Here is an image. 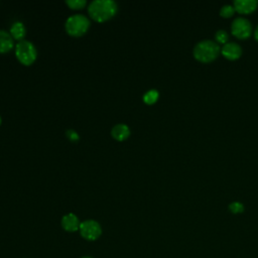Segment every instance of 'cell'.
Masks as SVG:
<instances>
[{
	"label": "cell",
	"instance_id": "7c38bea8",
	"mask_svg": "<svg viewBox=\"0 0 258 258\" xmlns=\"http://www.w3.org/2000/svg\"><path fill=\"white\" fill-rule=\"evenodd\" d=\"M10 34L14 39L21 41L26 34V28L21 21H15L10 27Z\"/></svg>",
	"mask_w": 258,
	"mask_h": 258
},
{
	"label": "cell",
	"instance_id": "ffe728a7",
	"mask_svg": "<svg viewBox=\"0 0 258 258\" xmlns=\"http://www.w3.org/2000/svg\"><path fill=\"white\" fill-rule=\"evenodd\" d=\"M1 121H2V119H1V116H0V124H1Z\"/></svg>",
	"mask_w": 258,
	"mask_h": 258
},
{
	"label": "cell",
	"instance_id": "277c9868",
	"mask_svg": "<svg viewBox=\"0 0 258 258\" xmlns=\"http://www.w3.org/2000/svg\"><path fill=\"white\" fill-rule=\"evenodd\" d=\"M15 54L21 63L29 66L36 59L37 51L31 41L21 40L15 46Z\"/></svg>",
	"mask_w": 258,
	"mask_h": 258
},
{
	"label": "cell",
	"instance_id": "6da1fadb",
	"mask_svg": "<svg viewBox=\"0 0 258 258\" xmlns=\"http://www.w3.org/2000/svg\"><path fill=\"white\" fill-rule=\"evenodd\" d=\"M117 10L118 5L113 0H95L90 3L88 8L90 16L98 22H104L112 18Z\"/></svg>",
	"mask_w": 258,
	"mask_h": 258
},
{
	"label": "cell",
	"instance_id": "7a4b0ae2",
	"mask_svg": "<svg viewBox=\"0 0 258 258\" xmlns=\"http://www.w3.org/2000/svg\"><path fill=\"white\" fill-rule=\"evenodd\" d=\"M220 49L221 48L216 41L205 39L196 44L192 54L197 60L207 63L217 58Z\"/></svg>",
	"mask_w": 258,
	"mask_h": 258
},
{
	"label": "cell",
	"instance_id": "4fadbf2b",
	"mask_svg": "<svg viewBox=\"0 0 258 258\" xmlns=\"http://www.w3.org/2000/svg\"><path fill=\"white\" fill-rule=\"evenodd\" d=\"M158 97H159V93L156 90H149L143 95V101L144 103L151 105L158 100Z\"/></svg>",
	"mask_w": 258,
	"mask_h": 258
},
{
	"label": "cell",
	"instance_id": "ac0fdd59",
	"mask_svg": "<svg viewBox=\"0 0 258 258\" xmlns=\"http://www.w3.org/2000/svg\"><path fill=\"white\" fill-rule=\"evenodd\" d=\"M66 135H67V137H68L72 142H76V141H78V140L80 139L79 133H78L77 131H75L74 129H68V130L66 131Z\"/></svg>",
	"mask_w": 258,
	"mask_h": 258
},
{
	"label": "cell",
	"instance_id": "44dd1931",
	"mask_svg": "<svg viewBox=\"0 0 258 258\" xmlns=\"http://www.w3.org/2000/svg\"><path fill=\"white\" fill-rule=\"evenodd\" d=\"M83 258H91V257H83Z\"/></svg>",
	"mask_w": 258,
	"mask_h": 258
},
{
	"label": "cell",
	"instance_id": "5b68a950",
	"mask_svg": "<svg viewBox=\"0 0 258 258\" xmlns=\"http://www.w3.org/2000/svg\"><path fill=\"white\" fill-rule=\"evenodd\" d=\"M231 32L239 39H246L252 33L251 22L244 17H237L232 22Z\"/></svg>",
	"mask_w": 258,
	"mask_h": 258
},
{
	"label": "cell",
	"instance_id": "e0dca14e",
	"mask_svg": "<svg viewBox=\"0 0 258 258\" xmlns=\"http://www.w3.org/2000/svg\"><path fill=\"white\" fill-rule=\"evenodd\" d=\"M229 210L233 214H239L244 211V206L239 202H234L229 205Z\"/></svg>",
	"mask_w": 258,
	"mask_h": 258
},
{
	"label": "cell",
	"instance_id": "3957f363",
	"mask_svg": "<svg viewBox=\"0 0 258 258\" xmlns=\"http://www.w3.org/2000/svg\"><path fill=\"white\" fill-rule=\"evenodd\" d=\"M64 27L70 35L81 36L88 31L90 27V20L83 14H74L66 20Z\"/></svg>",
	"mask_w": 258,
	"mask_h": 258
},
{
	"label": "cell",
	"instance_id": "30bf717a",
	"mask_svg": "<svg viewBox=\"0 0 258 258\" xmlns=\"http://www.w3.org/2000/svg\"><path fill=\"white\" fill-rule=\"evenodd\" d=\"M111 135L114 139H116L118 141H123L129 137L130 129H129L128 125L119 123V124H116L115 126H113V128L111 130Z\"/></svg>",
	"mask_w": 258,
	"mask_h": 258
},
{
	"label": "cell",
	"instance_id": "ba28073f",
	"mask_svg": "<svg viewBox=\"0 0 258 258\" xmlns=\"http://www.w3.org/2000/svg\"><path fill=\"white\" fill-rule=\"evenodd\" d=\"M258 2L256 0H235L234 9L240 14H249L257 8Z\"/></svg>",
	"mask_w": 258,
	"mask_h": 258
},
{
	"label": "cell",
	"instance_id": "8992f818",
	"mask_svg": "<svg viewBox=\"0 0 258 258\" xmlns=\"http://www.w3.org/2000/svg\"><path fill=\"white\" fill-rule=\"evenodd\" d=\"M80 233L83 238L94 241L97 240L102 234V228L97 221L86 220L80 225Z\"/></svg>",
	"mask_w": 258,
	"mask_h": 258
},
{
	"label": "cell",
	"instance_id": "9c48e42d",
	"mask_svg": "<svg viewBox=\"0 0 258 258\" xmlns=\"http://www.w3.org/2000/svg\"><path fill=\"white\" fill-rule=\"evenodd\" d=\"M60 223H61V227L68 232H76L77 230L80 229V225H81L79 218L73 213H69L64 215L61 218Z\"/></svg>",
	"mask_w": 258,
	"mask_h": 258
},
{
	"label": "cell",
	"instance_id": "9a60e30c",
	"mask_svg": "<svg viewBox=\"0 0 258 258\" xmlns=\"http://www.w3.org/2000/svg\"><path fill=\"white\" fill-rule=\"evenodd\" d=\"M235 13V9H234V6L232 5H224L222 6L221 10H220V15L224 18H229L231 16H233V14Z\"/></svg>",
	"mask_w": 258,
	"mask_h": 258
},
{
	"label": "cell",
	"instance_id": "5bb4252c",
	"mask_svg": "<svg viewBox=\"0 0 258 258\" xmlns=\"http://www.w3.org/2000/svg\"><path fill=\"white\" fill-rule=\"evenodd\" d=\"M228 38H229L228 33H227L225 30H223V29H219V30H217L216 33H215V40H216L217 43L226 44Z\"/></svg>",
	"mask_w": 258,
	"mask_h": 258
},
{
	"label": "cell",
	"instance_id": "d6986e66",
	"mask_svg": "<svg viewBox=\"0 0 258 258\" xmlns=\"http://www.w3.org/2000/svg\"><path fill=\"white\" fill-rule=\"evenodd\" d=\"M254 37H255V39L258 41V26L256 27V29H255V31H254Z\"/></svg>",
	"mask_w": 258,
	"mask_h": 258
},
{
	"label": "cell",
	"instance_id": "2e32d148",
	"mask_svg": "<svg viewBox=\"0 0 258 258\" xmlns=\"http://www.w3.org/2000/svg\"><path fill=\"white\" fill-rule=\"evenodd\" d=\"M66 3L73 9H81L86 5V0H67Z\"/></svg>",
	"mask_w": 258,
	"mask_h": 258
},
{
	"label": "cell",
	"instance_id": "8fae6325",
	"mask_svg": "<svg viewBox=\"0 0 258 258\" xmlns=\"http://www.w3.org/2000/svg\"><path fill=\"white\" fill-rule=\"evenodd\" d=\"M13 37L10 32L0 29V52H7L13 47Z\"/></svg>",
	"mask_w": 258,
	"mask_h": 258
},
{
	"label": "cell",
	"instance_id": "52a82bcc",
	"mask_svg": "<svg viewBox=\"0 0 258 258\" xmlns=\"http://www.w3.org/2000/svg\"><path fill=\"white\" fill-rule=\"evenodd\" d=\"M221 52L227 59L235 60L241 56L242 48L236 42H227L221 48Z\"/></svg>",
	"mask_w": 258,
	"mask_h": 258
}]
</instances>
